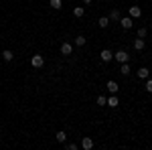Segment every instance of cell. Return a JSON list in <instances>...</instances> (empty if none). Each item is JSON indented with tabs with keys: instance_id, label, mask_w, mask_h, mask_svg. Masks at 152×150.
<instances>
[{
	"instance_id": "9c48e42d",
	"label": "cell",
	"mask_w": 152,
	"mask_h": 150,
	"mask_svg": "<svg viewBox=\"0 0 152 150\" xmlns=\"http://www.w3.org/2000/svg\"><path fill=\"white\" fill-rule=\"evenodd\" d=\"M140 14H142L140 6H130V16L132 18H140Z\"/></svg>"
},
{
	"instance_id": "7a4b0ae2",
	"label": "cell",
	"mask_w": 152,
	"mask_h": 150,
	"mask_svg": "<svg viewBox=\"0 0 152 150\" xmlns=\"http://www.w3.org/2000/svg\"><path fill=\"white\" fill-rule=\"evenodd\" d=\"M31 65H33L35 69H41V67L45 65V57H43V55H33V59H31Z\"/></svg>"
},
{
	"instance_id": "ac0fdd59",
	"label": "cell",
	"mask_w": 152,
	"mask_h": 150,
	"mask_svg": "<svg viewBox=\"0 0 152 150\" xmlns=\"http://www.w3.org/2000/svg\"><path fill=\"white\" fill-rule=\"evenodd\" d=\"M97 24H99V26H102V29H105V26H107V24H110V18H107V16H102V18H99V20H97Z\"/></svg>"
},
{
	"instance_id": "8fae6325",
	"label": "cell",
	"mask_w": 152,
	"mask_h": 150,
	"mask_svg": "<svg viewBox=\"0 0 152 150\" xmlns=\"http://www.w3.org/2000/svg\"><path fill=\"white\" fill-rule=\"evenodd\" d=\"M107 105L110 108H118L120 105V100L116 97V93H112V97H107Z\"/></svg>"
},
{
	"instance_id": "7402d4cb",
	"label": "cell",
	"mask_w": 152,
	"mask_h": 150,
	"mask_svg": "<svg viewBox=\"0 0 152 150\" xmlns=\"http://www.w3.org/2000/svg\"><path fill=\"white\" fill-rule=\"evenodd\" d=\"M146 91L152 93V79H146Z\"/></svg>"
},
{
	"instance_id": "277c9868",
	"label": "cell",
	"mask_w": 152,
	"mask_h": 150,
	"mask_svg": "<svg viewBox=\"0 0 152 150\" xmlns=\"http://www.w3.org/2000/svg\"><path fill=\"white\" fill-rule=\"evenodd\" d=\"M99 59H102V61H104V63H110V61H112V59H114V53H112V51H110V49H104V51H102V53H99Z\"/></svg>"
},
{
	"instance_id": "4fadbf2b",
	"label": "cell",
	"mask_w": 152,
	"mask_h": 150,
	"mask_svg": "<svg viewBox=\"0 0 152 150\" xmlns=\"http://www.w3.org/2000/svg\"><path fill=\"white\" fill-rule=\"evenodd\" d=\"M144 47H146V41H144V39H140V37H138V39H136V41H134V49H136V51H142V49H144Z\"/></svg>"
},
{
	"instance_id": "2e32d148",
	"label": "cell",
	"mask_w": 152,
	"mask_h": 150,
	"mask_svg": "<svg viewBox=\"0 0 152 150\" xmlns=\"http://www.w3.org/2000/svg\"><path fill=\"white\" fill-rule=\"evenodd\" d=\"M120 73H122V75H130V65L128 63H122V65H120Z\"/></svg>"
},
{
	"instance_id": "30bf717a",
	"label": "cell",
	"mask_w": 152,
	"mask_h": 150,
	"mask_svg": "<svg viewBox=\"0 0 152 150\" xmlns=\"http://www.w3.org/2000/svg\"><path fill=\"white\" fill-rule=\"evenodd\" d=\"M107 18H110V23H118V20L122 18V16H120V10H116V8H114V10L110 12V16H107Z\"/></svg>"
},
{
	"instance_id": "cb8c5ba5",
	"label": "cell",
	"mask_w": 152,
	"mask_h": 150,
	"mask_svg": "<svg viewBox=\"0 0 152 150\" xmlns=\"http://www.w3.org/2000/svg\"><path fill=\"white\" fill-rule=\"evenodd\" d=\"M89 2H91V0H83V4H89Z\"/></svg>"
},
{
	"instance_id": "3957f363",
	"label": "cell",
	"mask_w": 152,
	"mask_h": 150,
	"mask_svg": "<svg viewBox=\"0 0 152 150\" xmlns=\"http://www.w3.org/2000/svg\"><path fill=\"white\" fill-rule=\"evenodd\" d=\"M118 23L122 24V29L128 31V29H132V24H134V18H132V16H124V18H120Z\"/></svg>"
},
{
	"instance_id": "6da1fadb",
	"label": "cell",
	"mask_w": 152,
	"mask_h": 150,
	"mask_svg": "<svg viewBox=\"0 0 152 150\" xmlns=\"http://www.w3.org/2000/svg\"><path fill=\"white\" fill-rule=\"evenodd\" d=\"M114 59H116L118 63H128V61H130V55L124 51V49H120L118 53H114Z\"/></svg>"
},
{
	"instance_id": "9a60e30c",
	"label": "cell",
	"mask_w": 152,
	"mask_h": 150,
	"mask_svg": "<svg viewBox=\"0 0 152 150\" xmlns=\"http://www.w3.org/2000/svg\"><path fill=\"white\" fill-rule=\"evenodd\" d=\"M49 4H51V8H55V10H59V8L63 6V0H49Z\"/></svg>"
},
{
	"instance_id": "603a6c76",
	"label": "cell",
	"mask_w": 152,
	"mask_h": 150,
	"mask_svg": "<svg viewBox=\"0 0 152 150\" xmlns=\"http://www.w3.org/2000/svg\"><path fill=\"white\" fill-rule=\"evenodd\" d=\"M77 148H79V146H77V144H73V142L67 144V150H77Z\"/></svg>"
},
{
	"instance_id": "44dd1931",
	"label": "cell",
	"mask_w": 152,
	"mask_h": 150,
	"mask_svg": "<svg viewBox=\"0 0 152 150\" xmlns=\"http://www.w3.org/2000/svg\"><path fill=\"white\" fill-rule=\"evenodd\" d=\"M146 35H148V31H146V26H142V29H138V37H140V39H144Z\"/></svg>"
},
{
	"instance_id": "7c38bea8",
	"label": "cell",
	"mask_w": 152,
	"mask_h": 150,
	"mask_svg": "<svg viewBox=\"0 0 152 150\" xmlns=\"http://www.w3.org/2000/svg\"><path fill=\"white\" fill-rule=\"evenodd\" d=\"M55 140H57L59 144H65V140H67V134H65L63 130H59L57 134H55Z\"/></svg>"
},
{
	"instance_id": "ba28073f",
	"label": "cell",
	"mask_w": 152,
	"mask_h": 150,
	"mask_svg": "<svg viewBox=\"0 0 152 150\" xmlns=\"http://www.w3.org/2000/svg\"><path fill=\"white\" fill-rule=\"evenodd\" d=\"M61 53H63V55H71V53H73V45H71V43H63V45H61Z\"/></svg>"
},
{
	"instance_id": "5bb4252c",
	"label": "cell",
	"mask_w": 152,
	"mask_h": 150,
	"mask_svg": "<svg viewBox=\"0 0 152 150\" xmlns=\"http://www.w3.org/2000/svg\"><path fill=\"white\" fill-rule=\"evenodd\" d=\"M2 59H4V61H12V59H14V53H12L10 49H4V51H2Z\"/></svg>"
},
{
	"instance_id": "ffe728a7",
	"label": "cell",
	"mask_w": 152,
	"mask_h": 150,
	"mask_svg": "<svg viewBox=\"0 0 152 150\" xmlns=\"http://www.w3.org/2000/svg\"><path fill=\"white\" fill-rule=\"evenodd\" d=\"M97 105H107V97L105 95H97Z\"/></svg>"
},
{
	"instance_id": "d6986e66",
	"label": "cell",
	"mask_w": 152,
	"mask_h": 150,
	"mask_svg": "<svg viewBox=\"0 0 152 150\" xmlns=\"http://www.w3.org/2000/svg\"><path fill=\"white\" fill-rule=\"evenodd\" d=\"M85 41H87V39H85V37H81V35H79V37H77V39H75V45H77V47H83V45H85Z\"/></svg>"
},
{
	"instance_id": "e0dca14e",
	"label": "cell",
	"mask_w": 152,
	"mask_h": 150,
	"mask_svg": "<svg viewBox=\"0 0 152 150\" xmlns=\"http://www.w3.org/2000/svg\"><path fill=\"white\" fill-rule=\"evenodd\" d=\"M83 6H75V8H73V16H77V18H81L83 16Z\"/></svg>"
},
{
	"instance_id": "5b68a950",
	"label": "cell",
	"mask_w": 152,
	"mask_h": 150,
	"mask_svg": "<svg viewBox=\"0 0 152 150\" xmlns=\"http://www.w3.org/2000/svg\"><path fill=\"white\" fill-rule=\"evenodd\" d=\"M81 148L83 150H91V148H94V140L89 138V136H85V138L81 140Z\"/></svg>"
},
{
	"instance_id": "8992f818",
	"label": "cell",
	"mask_w": 152,
	"mask_h": 150,
	"mask_svg": "<svg viewBox=\"0 0 152 150\" xmlns=\"http://www.w3.org/2000/svg\"><path fill=\"white\" fill-rule=\"evenodd\" d=\"M105 87H107V91H112V93H118V89H120V85H118L114 79L107 81V83H105Z\"/></svg>"
},
{
	"instance_id": "52a82bcc",
	"label": "cell",
	"mask_w": 152,
	"mask_h": 150,
	"mask_svg": "<svg viewBox=\"0 0 152 150\" xmlns=\"http://www.w3.org/2000/svg\"><path fill=\"white\" fill-rule=\"evenodd\" d=\"M136 75H138L140 79H148V77H150V69H146V67H140V69L136 71Z\"/></svg>"
}]
</instances>
